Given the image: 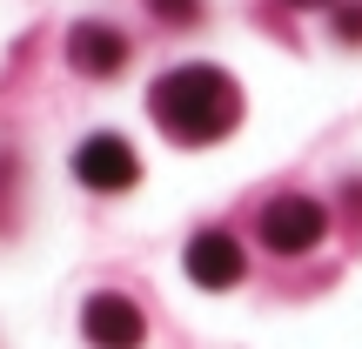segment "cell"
<instances>
[{
  "label": "cell",
  "instance_id": "cell-7",
  "mask_svg": "<svg viewBox=\"0 0 362 349\" xmlns=\"http://www.w3.org/2000/svg\"><path fill=\"white\" fill-rule=\"evenodd\" d=\"M148 7H155L161 21H175V27H188V21H202V0H148Z\"/></svg>",
  "mask_w": 362,
  "mask_h": 349
},
{
  "label": "cell",
  "instance_id": "cell-8",
  "mask_svg": "<svg viewBox=\"0 0 362 349\" xmlns=\"http://www.w3.org/2000/svg\"><path fill=\"white\" fill-rule=\"evenodd\" d=\"M336 34L342 40H362V0H342V7H336Z\"/></svg>",
  "mask_w": 362,
  "mask_h": 349
},
{
  "label": "cell",
  "instance_id": "cell-2",
  "mask_svg": "<svg viewBox=\"0 0 362 349\" xmlns=\"http://www.w3.org/2000/svg\"><path fill=\"white\" fill-rule=\"evenodd\" d=\"M322 235H329V208L309 202V195H282V202L262 208V242L275 256H309Z\"/></svg>",
  "mask_w": 362,
  "mask_h": 349
},
{
  "label": "cell",
  "instance_id": "cell-3",
  "mask_svg": "<svg viewBox=\"0 0 362 349\" xmlns=\"http://www.w3.org/2000/svg\"><path fill=\"white\" fill-rule=\"evenodd\" d=\"M74 175H81V188H94V195H121V188L141 181V155H134L121 135H88V142L74 148Z\"/></svg>",
  "mask_w": 362,
  "mask_h": 349
},
{
  "label": "cell",
  "instance_id": "cell-5",
  "mask_svg": "<svg viewBox=\"0 0 362 349\" xmlns=\"http://www.w3.org/2000/svg\"><path fill=\"white\" fill-rule=\"evenodd\" d=\"M181 269H188L194 289H235L248 275V256H242V242L228 229H202L188 242V256H181Z\"/></svg>",
  "mask_w": 362,
  "mask_h": 349
},
{
  "label": "cell",
  "instance_id": "cell-6",
  "mask_svg": "<svg viewBox=\"0 0 362 349\" xmlns=\"http://www.w3.org/2000/svg\"><path fill=\"white\" fill-rule=\"evenodd\" d=\"M67 61H74L81 74L107 81V74H121V67H128V34H121V27H107V21H81L74 34H67Z\"/></svg>",
  "mask_w": 362,
  "mask_h": 349
},
{
  "label": "cell",
  "instance_id": "cell-4",
  "mask_svg": "<svg viewBox=\"0 0 362 349\" xmlns=\"http://www.w3.org/2000/svg\"><path fill=\"white\" fill-rule=\"evenodd\" d=\"M81 336L94 349H141L148 343V316L134 309L128 296L101 289V296H88V309H81Z\"/></svg>",
  "mask_w": 362,
  "mask_h": 349
},
{
  "label": "cell",
  "instance_id": "cell-9",
  "mask_svg": "<svg viewBox=\"0 0 362 349\" xmlns=\"http://www.w3.org/2000/svg\"><path fill=\"white\" fill-rule=\"evenodd\" d=\"M288 7H336V0H288Z\"/></svg>",
  "mask_w": 362,
  "mask_h": 349
},
{
  "label": "cell",
  "instance_id": "cell-1",
  "mask_svg": "<svg viewBox=\"0 0 362 349\" xmlns=\"http://www.w3.org/2000/svg\"><path fill=\"white\" fill-rule=\"evenodd\" d=\"M148 115L161 121V135L181 148H208L242 121V88H235L221 67H175L148 88Z\"/></svg>",
  "mask_w": 362,
  "mask_h": 349
}]
</instances>
